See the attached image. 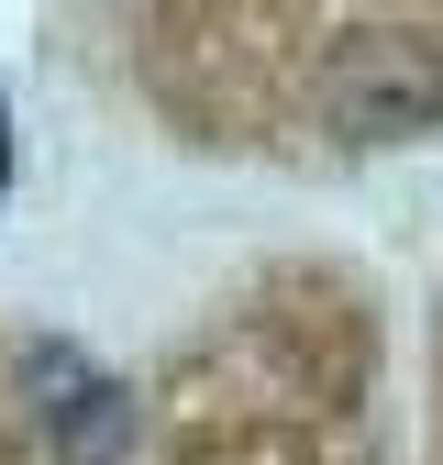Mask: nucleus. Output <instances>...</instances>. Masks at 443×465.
Masks as SVG:
<instances>
[{
  "instance_id": "nucleus-1",
  "label": "nucleus",
  "mask_w": 443,
  "mask_h": 465,
  "mask_svg": "<svg viewBox=\"0 0 443 465\" xmlns=\"http://www.w3.org/2000/svg\"><path fill=\"white\" fill-rule=\"evenodd\" d=\"M410 465H443V300H432L421 377H410Z\"/></svg>"
}]
</instances>
